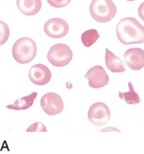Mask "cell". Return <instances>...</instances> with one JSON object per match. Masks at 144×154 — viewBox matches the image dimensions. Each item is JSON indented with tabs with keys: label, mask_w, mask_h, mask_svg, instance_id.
Returning a JSON list of instances; mask_svg holds the SVG:
<instances>
[{
	"label": "cell",
	"mask_w": 144,
	"mask_h": 154,
	"mask_svg": "<svg viewBox=\"0 0 144 154\" xmlns=\"http://www.w3.org/2000/svg\"><path fill=\"white\" fill-rule=\"evenodd\" d=\"M16 5L24 15L32 16L40 11L42 2L41 0H17Z\"/></svg>",
	"instance_id": "8fae6325"
},
{
	"label": "cell",
	"mask_w": 144,
	"mask_h": 154,
	"mask_svg": "<svg viewBox=\"0 0 144 154\" xmlns=\"http://www.w3.org/2000/svg\"><path fill=\"white\" fill-rule=\"evenodd\" d=\"M91 17L98 23H107L115 17L116 5L112 0H93L89 6Z\"/></svg>",
	"instance_id": "3957f363"
},
{
	"label": "cell",
	"mask_w": 144,
	"mask_h": 154,
	"mask_svg": "<svg viewBox=\"0 0 144 154\" xmlns=\"http://www.w3.org/2000/svg\"><path fill=\"white\" fill-rule=\"evenodd\" d=\"M40 105L47 116L59 115L64 110V102L62 97L56 93H47L41 98Z\"/></svg>",
	"instance_id": "5b68a950"
},
{
	"label": "cell",
	"mask_w": 144,
	"mask_h": 154,
	"mask_svg": "<svg viewBox=\"0 0 144 154\" xmlns=\"http://www.w3.org/2000/svg\"><path fill=\"white\" fill-rule=\"evenodd\" d=\"M1 23V26H2V28H3V31H2V41H1V45H3L6 41H7V39L9 38V28L5 25L4 22H0Z\"/></svg>",
	"instance_id": "ac0fdd59"
},
{
	"label": "cell",
	"mask_w": 144,
	"mask_h": 154,
	"mask_svg": "<svg viewBox=\"0 0 144 154\" xmlns=\"http://www.w3.org/2000/svg\"><path fill=\"white\" fill-rule=\"evenodd\" d=\"M37 97V93L33 92L31 93L30 95L24 97L22 98H18L16 99L14 103L11 105H8L7 108L11 109V110H15V111H22V110H27L30 108L32 106L34 100Z\"/></svg>",
	"instance_id": "4fadbf2b"
},
{
	"label": "cell",
	"mask_w": 144,
	"mask_h": 154,
	"mask_svg": "<svg viewBox=\"0 0 144 154\" xmlns=\"http://www.w3.org/2000/svg\"><path fill=\"white\" fill-rule=\"evenodd\" d=\"M69 30L68 24L61 18H52L46 21L44 26L46 34L53 39H60L65 37Z\"/></svg>",
	"instance_id": "52a82bcc"
},
{
	"label": "cell",
	"mask_w": 144,
	"mask_h": 154,
	"mask_svg": "<svg viewBox=\"0 0 144 154\" xmlns=\"http://www.w3.org/2000/svg\"><path fill=\"white\" fill-rule=\"evenodd\" d=\"M47 3L50 6H52L53 8H65V7L68 6V4L70 3L71 0H46Z\"/></svg>",
	"instance_id": "2e32d148"
},
{
	"label": "cell",
	"mask_w": 144,
	"mask_h": 154,
	"mask_svg": "<svg viewBox=\"0 0 144 154\" xmlns=\"http://www.w3.org/2000/svg\"><path fill=\"white\" fill-rule=\"evenodd\" d=\"M12 57L18 63L27 64L32 62L37 53L35 42L29 37L18 39L12 45Z\"/></svg>",
	"instance_id": "7a4b0ae2"
},
{
	"label": "cell",
	"mask_w": 144,
	"mask_h": 154,
	"mask_svg": "<svg viewBox=\"0 0 144 154\" xmlns=\"http://www.w3.org/2000/svg\"><path fill=\"white\" fill-rule=\"evenodd\" d=\"M105 65L106 68L113 73H120L125 71L123 62L107 48L105 49Z\"/></svg>",
	"instance_id": "7c38bea8"
},
{
	"label": "cell",
	"mask_w": 144,
	"mask_h": 154,
	"mask_svg": "<svg viewBox=\"0 0 144 154\" xmlns=\"http://www.w3.org/2000/svg\"><path fill=\"white\" fill-rule=\"evenodd\" d=\"M33 131H43L46 132V126L41 123V122H36L32 125H30L28 129H27V132H33Z\"/></svg>",
	"instance_id": "e0dca14e"
},
{
	"label": "cell",
	"mask_w": 144,
	"mask_h": 154,
	"mask_svg": "<svg viewBox=\"0 0 144 154\" xmlns=\"http://www.w3.org/2000/svg\"><path fill=\"white\" fill-rule=\"evenodd\" d=\"M128 87H129V91L128 92H125V93L120 92L119 93L120 98L123 99L127 104H130V105H136V104L140 103L141 99H140L139 96L134 90V87H133L132 82H129Z\"/></svg>",
	"instance_id": "5bb4252c"
},
{
	"label": "cell",
	"mask_w": 144,
	"mask_h": 154,
	"mask_svg": "<svg viewBox=\"0 0 144 154\" xmlns=\"http://www.w3.org/2000/svg\"><path fill=\"white\" fill-rule=\"evenodd\" d=\"M126 1H136V0H126Z\"/></svg>",
	"instance_id": "ffe728a7"
},
{
	"label": "cell",
	"mask_w": 144,
	"mask_h": 154,
	"mask_svg": "<svg viewBox=\"0 0 144 154\" xmlns=\"http://www.w3.org/2000/svg\"><path fill=\"white\" fill-rule=\"evenodd\" d=\"M88 120L95 126H104L110 119V110L104 102L93 104L88 110Z\"/></svg>",
	"instance_id": "8992f818"
},
{
	"label": "cell",
	"mask_w": 144,
	"mask_h": 154,
	"mask_svg": "<svg viewBox=\"0 0 144 154\" xmlns=\"http://www.w3.org/2000/svg\"><path fill=\"white\" fill-rule=\"evenodd\" d=\"M30 82L35 85H46L51 79V72L44 64H35L30 67L29 72Z\"/></svg>",
	"instance_id": "30bf717a"
},
{
	"label": "cell",
	"mask_w": 144,
	"mask_h": 154,
	"mask_svg": "<svg viewBox=\"0 0 144 154\" xmlns=\"http://www.w3.org/2000/svg\"><path fill=\"white\" fill-rule=\"evenodd\" d=\"M123 62L131 70H140L144 67V50L133 48L125 51Z\"/></svg>",
	"instance_id": "9c48e42d"
},
{
	"label": "cell",
	"mask_w": 144,
	"mask_h": 154,
	"mask_svg": "<svg viewBox=\"0 0 144 154\" xmlns=\"http://www.w3.org/2000/svg\"><path fill=\"white\" fill-rule=\"evenodd\" d=\"M85 78L88 80V85L95 89L104 87L109 82V77L106 74V71L101 65H96L89 69Z\"/></svg>",
	"instance_id": "ba28073f"
},
{
	"label": "cell",
	"mask_w": 144,
	"mask_h": 154,
	"mask_svg": "<svg viewBox=\"0 0 144 154\" xmlns=\"http://www.w3.org/2000/svg\"><path fill=\"white\" fill-rule=\"evenodd\" d=\"M138 12H139V15L141 18V20H142V21H144V2L139 5Z\"/></svg>",
	"instance_id": "d6986e66"
},
{
	"label": "cell",
	"mask_w": 144,
	"mask_h": 154,
	"mask_svg": "<svg viewBox=\"0 0 144 154\" xmlns=\"http://www.w3.org/2000/svg\"><path fill=\"white\" fill-rule=\"evenodd\" d=\"M100 38V34L98 30L96 29H88L82 34V43L84 44L85 48H90Z\"/></svg>",
	"instance_id": "9a60e30c"
},
{
	"label": "cell",
	"mask_w": 144,
	"mask_h": 154,
	"mask_svg": "<svg viewBox=\"0 0 144 154\" xmlns=\"http://www.w3.org/2000/svg\"><path fill=\"white\" fill-rule=\"evenodd\" d=\"M73 53L69 46L65 44H56L51 46L46 58L49 62L56 67H63L71 62Z\"/></svg>",
	"instance_id": "277c9868"
},
{
	"label": "cell",
	"mask_w": 144,
	"mask_h": 154,
	"mask_svg": "<svg viewBox=\"0 0 144 154\" xmlns=\"http://www.w3.org/2000/svg\"><path fill=\"white\" fill-rule=\"evenodd\" d=\"M116 34L119 41L125 45L144 43V26L134 17L121 19L117 25Z\"/></svg>",
	"instance_id": "6da1fadb"
}]
</instances>
